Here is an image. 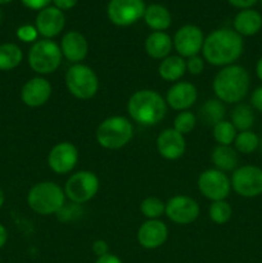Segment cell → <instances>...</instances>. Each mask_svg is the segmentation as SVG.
Masks as SVG:
<instances>
[{
    "label": "cell",
    "mask_w": 262,
    "mask_h": 263,
    "mask_svg": "<svg viewBox=\"0 0 262 263\" xmlns=\"http://www.w3.org/2000/svg\"><path fill=\"white\" fill-rule=\"evenodd\" d=\"M244 50L243 37L231 28H218L204 37L203 58L212 66L226 67L234 64Z\"/></svg>",
    "instance_id": "obj_1"
},
{
    "label": "cell",
    "mask_w": 262,
    "mask_h": 263,
    "mask_svg": "<svg viewBox=\"0 0 262 263\" xmlns=\"http://www.w3.org/2000/svg\"><path fill=\"white\" fill-rule=\"evenodd\" d=\"M212 86L218 100L226 104H239L248 94L251 76L243 66L230 64L216 73Z\"/></svg>",
    "instance_id": "obj_2"
},
{
    "label": "cell",
    "mask_w": 262,
    "mask_h": 263,
    "mask_svg": "<svg viewBox=\"0 0 262 263\" xmlns=\"http://www.w3.org/2000/svg\"><path fill=\"white\" fill-rule=\"evenodd\" d=\"M127 112L135 122L144 126H154L166 116L167 103L154 90H139L128 99Z\"/></svg>",
    "instance_id": "obj_3"
},
{
    "label": "cell",
    "mask_w": 262,
    "mask_h": 263,
    "mask_svg": "<svg viewBox=\"0 0 262 263\" xmlns=\"http://www.w3.org/2000/svg\"><path fill=\"white\" fill-rule=\"evenodd\" d=\"M64 190L53 181H43L33 185L27 195V203L31 210L41 216L58 213L64 207Z\"/></svg>",
    "instance_id": "obj_4"
},
{
    "label": "cell",
    "mask_w": 262,
    "mask_h": 263,
    "mask_svg": "<svg viewBox=\"0 0 262 263\" xmlns=\"http://www.w3.org/2000/svg\"><path fill=\"white\" fill-rule=\"evenodd\" d=\"M134 136L133 123L123 116L108 117L98 126L97 141L100 146L109 151L123 148Z\"/></svg>",
    "instance_id": "obj_5"
},
{
    "label": "cell",
    "mask_w": 262,
    "mask_h": 263,
    "mask_svg": "<svg viewBox=\"0 0 262 263\" xmlns=\"http://www.w3.org/2000/svg\"><path fill=\"white\" fill-rule=\"evenodd\" d=\"M61 46L53 40L44 39L33 43L28 51V64L31 69L39 74H49L55 72L62 63Z\"/></svg>",
    "instance_id": "obj_6"
},
{
    "label": "cell",
    "mask_w": 262,
    "mask_h": 263,
    "mask_svg": "<svg viewBox=\"0 0 262 263\" xmlns=\"http://www.w3.org/2000/svg\"><path fill=\"white\" fill-rule=\"evenodd\" d=\"M67 90L74 98L81 100L91 99L99 90V80L97 73L89 66L82 63L69 67L64 77Z\"/></svg>",
    "instance_id": "obj_7"
},
{
    "label": "cell",
    "mask_w": 262,
    "mask_h": 263,
    "mask_svg": "<svg viewBox=\"0 0 262 263\" xmlns=\"http://www.w3.org/2000/svg\"><path fill=\"white\" fill-rule=\"evenodd\" d=\"M99 179L94 172L79 171L71 175L64 186V194L73 204H84L97 195Z\"/></svg>",
    "instance_id": "obj_8"
},
{
    "label": "cell",
    "mask_w": 262,
    "mask_h": 263,
    "mask_svg": "<svg viewBox=\"0 0 262 263\" xmlns=\"http://www.w3.org/2000/svg\"><path fill=\"white\" fill-rule=\"evenodd\" d=\"M231 187L243 198H256L262 194V168L252 164L234 170Z\"/></svg>",
    "instance_id": "obj_9"
},
{
    "label": "cell",
    "mask_w": 262,
    "mask_h": 263,
    "mask_svg": "<svg viewBox=\"0 0 262 263\" xmlns=\"http://www.w3.org/2000/svg\"><path fill=\"white\" fill-rule=\"evenodd\" d=\"M145 8L144 0H109L107 15L113 25L127 27L144 17Z\"/></svg>",
    "instance_id": "obj_10"
},
{
    "label": "cell",
    "mask_w": 262,
    "mask_h": 263,
    "mask_svg": "<svg viewBox=\"0 0 262 263\" xmlns=\"http://www.w3.org/2000/svg\"><path fill=\"white\" fill-rule=\"evenodd\" d=\"M198 189L200 194L212 202L225 200L231 190V182L225 172L220 170H205L198 177Z\"/></svg>",
    "instance_id": "obj_11"
},
{
    "label": "cell",
    "mask_w": 262,
    "mask_h": 263,
    "mask_svg": "<svg viewBox=\"0 0 262 263\" xmlns=\"http://www.w3.org/2000/svg\"><path fill=\"white\" fill-rule=\"evenodd\" d=\"M199 204L197 200L186 195H175L166 203L164 213L177 225H189L199 216Z\"/></svg>",
    "instance_id": "obj_12"
},
{
    "label": "cell",
    "mask_w": 262,
    "mask_h": 263,
    "mask_svg": "<svg viewBox=\"0 0 262 263\" xmlns=\"http://www.w3.org/2000/svg\"><path fill=\"white\" fill-rule=\"evenodd\" d=\"M174 46L181 58H192L202 51L204 36L202 30L194 25H185L176 31Z\"/></svg>",
    "instance_id": "obj_13"
},
{
    "label": "cell",
    "mask_w": 262,
    "mask_h": 263,
    "mask_svg": "<svg viewBox=\"0 0 262 263\" xmlns=\"http://www.w3.org/2000/svg\"><path fill=\"white\" fill-rule=\"evenodd\" d=\"M79 161V152L72 143L62 141L51 148L48 156V164L55 174L66 175L76 167Z\"/></svg>",
    "instance_id": "obj_14"
},
{
    "label": "cell",
    "mask_w": 262,
    "mask_h": 263,
    "mask_svg": "<svg viewBox=\"0 0 262 263\" xmlns=\"http://www.w3.org/2000/svg\"><path fill=\"white\" fill-rule=\"evenodd\" d=\"M66 25V18L63 12L57 7H46L40 10L36 17L35 27L39 35L50 40L62 32Z\"/></svg>",
    "instance_id": "obj_15"
},
{
    "label": "cell",
    "mask_w": 262,
    "mask_h": 263,
    "mask_svg": "<svg viewBox=\"0 0 262 263\" xmlns=\"http://www.w3.org/2000/svg\"><path fill=\"white\" fill-rule=\"evenodd\" d=\"M169 236V229L163 221L148 220L139 228L138 243L145 249H157L163 246Z\"/></svg>",
    "instance_id": "obj_16"
},
{
    "label": "cell",
    "mask_w": 262,
    "mask_h": 263,
    "mask_svg": "<svg viewBox=\"0 0 262 263\" xmlns=\"http://www.w3.org/2000/svg\"><path fill=\"white\" fill-rule=\"evenodd\" d=\"M51 95V85L44 77H33L23 85L21 90V99L31 108L41 107Z\"/></svg>",
    "instance_id": "obj_17"
},
{
    "label": "cell",
    "mask_w": 262,
    "mask_h": 263,
    "mask_svg": "<svg viewBox=\"0 0 262 263\" xmlns=\"http://www.w3.org/2000/svg\"><path fill=\"white\" fill-rule=\"evenodd\" d=\"M198 99L197 87L190 82L179 81L172 85L166 95L167 105L175 110H188Z\"/></svg>",
    "instance_id": "obj_18"
},
{
    "label": "cell",
    "mask_w": 262,
    "mask_h": 263,
    "mask_svg": "<svg viewBox=\"0 0 262 263\" xmlns=\"http://www.w3.org/2000/svg\"><path fill=\"white\" fill-rule=\"evenodd\" d=\"M186 143L184 135L174 128H166L157 138V149L163 158L169 161L179 159L185 153Z\"/></svg>",
    "instance_id": "obj_19"
},
{
    "label": "cell",
    "mask_w": 262,
    "mask_h": 263,
    "mask_svg": "<svg viewBox=\"0 0 262 263\" xmlns=\"http://www.w3.org/2000/svg\"><path fill=\"white\" fill-rule=\"evenodd\" d=\"M62 55L71 63H81L87 55L89 44L86 37L79 31H69L62 37L61 41Z\"/></svg>",
    "instance_id": "obj_20"
},
{
    "label": "cell",
    "mask_w": 262,
    "mask_h": 263,
    "mask_svg": "<svg viewBox=\"0 0 262 263\" xmlns=\"http://www.w3.org/2000/svg\"><path fill=\"white\" fill-rule=\"evenodd\" d=\"M262 28V15L254 9H243L234 18V31L239 35L253 36Z\"/></svg>",
    "instance_id": "obj_21"
},
{
    "label": "cell",
    "mask_w": 262,
    "mask_h": 263,
    "mask_svg": "<svg viewBox=\"0 0 262 263\" xmlns=\"http://www.w3.org/2000/svg\"><path fill=\"white\" fill-rule=\"evenodd\" d=\"M174 41L164 31H153L145 40V51L151 58L164 59L170 55Z\"/></svg>",
    "instance_id": "obj_22"
},
{
    "label": "cell",
    "mask_w": 262,
    "mask_h": 263,
    "mask_svg": "<svg viewBox=\"0 0 262 263\" xmlns=\"http://www.w3.org/2000/svg\"><path fill=\"white\" fill-rule=\"evenodd\" d=\"M144 21L153 31H164L171 26L172 17L166 7L161 4H151L145 8Z\"/></svg>",
    "instance_id": "obj_23"
},
{
    "label": "cell",
    "mask_w": 262,
    "mask_h": 263,
    "mask_svg": "<svg viewBox=\"0 0 262 263\" xmlns=\"http://www.w3.org/2000/svg\"><path fill=\"white\" fill-rule=\"evenodd\" d=\"M186 72V62L180 55H169L162 59L158 66V73L164 81H179Z\"/></svg>",
    "instance_id": "obj_24"
},
{
    "label": "cell",
    "mask_w": 262,
    "mask_h": 263,
    "mask_svg": "<svg viewBox=\"0 0 262 263\" xmlns=\"http://www.w3.org/2000/svg\"><path fill=\"white\" fill-rule=\"evenodd\" d=\"M216 170L226 172L234 171L238 166V153L231 145H217L211 154Z\"/></svg>",
    "instance_id": "obj_25"
},
{
    "label": "cell",
    "mask_w": 262,
    "mask_h": 263,
    "mask_svg": "<svg viewBox=\"0 0 262 263\" xmlns=\"http://www.w3.org/2000/svg\"><path fill=\"white\" fill-rule=\"evenodd\" d=\"M230 122L236 131H248L254 125V110L252 105L239 103L234 107L230 115Z\"/></svg>",
    "instance_id": "obj_26"
},
{
    "label": "cell",
    "mask_w": 262,
    "mask_h": 263,
    "mask_svg": "<svg viewBox=\"0 0 262 263\" xmlns=\"http://www.w3.org/2000/svg\"><path fill=\"white\" fill-rule=\"evenodd\" d=\"M199 117L205 125L215 126L223 121L225 117V105L218 99H210L200 107Z\"/></svg>",
    "instance_id": "obj_27"
},
{
    "label": "cell",
    "mask_w": 262,
    "mask_h": 263,
    "mask_svg": "<svg viewBox=\"0 0 262 263\" xmlns=\"http://www.w3.org/2000/svg\"><path fill=\"white\" fill-rule=\"evenodd\" d=\"M23 53L18 45L5 43L0 45V71H10L21 64Z\"/></svg>",
    "instance_id": "obj_28"
},
{
    "label": "cell",
    "mask_w": 262,
    "mask_h": 263,
    "mask_svg": "<svg viewBox=\"0 0 262 263\" xmlns=\"http://www.w3.org/2000/svg\"><path fill=\"white\" fill-rule=\"evenodd\" d=\"M259 148V138L252 130L240 131L234 140V149L241 154H252Z\"/></svg>",
    "instance_id": "obj_29"
},
{
    "label": "cell",
    "mask_w": 262,
    "mask_h": 263,
    "mask_svg": "<svg viewBox=\"0 0 262 263\" xmlns=\"http://www.w3.org/2000/svg\"><path fill=\"white\" fill-rule=\"evenodd\" d=\"M236 128L230 121H221L213 126V138L218 145H231L236 138Z\"/></svg>",
    "instance_id": "obj_30"
},
{
    "label": "cell",
    "mask_w": 262,
    "mask_h": 263,
    "mask_svg": "<svg viewBox=\"0 0 262 263\" xmlns=\"http://www.w3.org/2000/svg\"><path fill=\"white\" fill-rule=\"evenodd\" d=\"M208 215H210L212 222L217 223V225H223L233 216V208L226 200H217V202H212V204L210 205Z\"/></svg>",
    "instance_id": "obj_31"
},
{
    "label": "cell",
    "mask_w": 262,
    "mask_h": 263,
    "mask_svg": "<svg viewBox=\"0 0 262 263\" xmlns=\"http://www.w3.org/2000/svg\"><path fill=\"white\" fill-rule=\"evenodd\" d=\"M166 204L159 198L148 197L141 202L140 211L148 220H158L164 213Z\"/></svg>",
    "instance_id": "obj_32"
},
{
    "label": "cell",
    "mask_w": 262,
    "mask_h": 263,
    "mask_svg": "<svg viewBox=\"0 0 262 263\" xmlns=\"http://www.w3.org/2000/svg\"><path fill=\"white\" fill-rule=\"evenodd\" d=\"M195 125H197V117L190 110H182L174 120V130H176L181 135L192 133Z\"/></svg>",
    "instance_id": "obj_33"
},
{
    "label": "cell",
    "mask_w": 262,
    "mask_h": 263,
    "mask_svg": "<svg viewBox=\"0 0 262 263\" xmlns=\"http://www.w3.org/2000/svg\"><path fill=\"white\" fill-rule=\"evenodd\" d=\"M38 30H36L35 26L31 25H23L21 27H18L17 30V37L20 39L23 43H36V39H38Z\"/></svg>",
    "instance_id": "obj_34"
},
{
    "label": "cell",
    "mask_w": 262,
    "mask_h": 263,
    "mask_svg": "<svg viewBox=\"0 0 262 263\" xmlns=\"http://www.w3.org/2000/svg\"><path fill=\"white\" fill-rule=\"evenodd\" d=\"M186 69L192 74H200L203 72V69H204V61H203V58H200L198 55L188 58Z\"/></svg>",
    "instance_id": "obj_35"
},
{
    "label": "cell",
    "mask_w": 262,
    "mask_h": 263,
    "mask_svg": "<svg viewBox=\"0 0 262 263\" xmlns=\"http://www.w3.org/2000/svg\"><path fill=\"white\" fill-rule=\"evenodd\" d=\"M50 2H53V0H21V3L26 8L32 10H43L44 8L49 7Z\"/></svg>",
    "instance_id": "obj_36"
},
{
    "label": "cell",
    "mask_w": 262,
    "mask_h": 263,
    "mask_svg": "<svg viewBox=\"0 0 262 263\" xmlns=\"http://www.w3.org/2000/svg\"><path fill=\"white\" fill-rule=\"evenodd\" d=\"M92 252H94V254L97 257H102V256H105V254L109 253V247H108L107 241L102 240V239H98V240H95L94 243H92Z\"/></svg>",
    "instance_id": "obj_37"
},
{
    "label": "cell",
    "mask_w": 262,
    "mask_h": 263,
    "mask_svg": "<svg viewBox=\"0 0 262 263\" xmlns=\"http://www.w3.org/2000/svg\"><path fill=\"white\" fill-rule=\"evenodd\" d=\"M251 104L252 108H254V109L262 113V86L257 87V89L252 92Z\"/></svg>",
    "instance_id": "obj_38"
},
{
    "label": "cell",
    "mask_w": 262,
    "mask_h": 263,
    "mask_svg": "<svg viewBox=\"0 0 262 263\" xmlns=\"http://www.w3.org/2000/svg\"><path fill=\"white\" fill-rule=\"evenodd\" d=\"M229 4L239 9H251L258 0H228Z\"/></svg>",
    "instance_id": "obj_39"
},
{
    "label": "cell",
    "mask_w": 262,
    "mask_h": 263,
    "mask_svg": "<svg viewBox=\"0 0 262 263\" xmlns=\"http://www.w3.org/2000/svg\"><path fill=\"white\" fill-rule=\"evenodd\" d=\"M53 3L54 7H57L58 9H61L63 12V10H69L76 7L79 0H53Z\"/></svg>",
    "instance_id": "obj_40"
},
{
    "label": "cell",
    "mask_w": 262,
    "mask_h": 263,
    "mask_svg": "<svg viewBox=\"0 0 262 263\" xmlns=\"http://www.w3.org/2000/svg\"><path fill=\"white\" fill-rule=\"evenodd\" d=\"M95 263H122V261H121L117 256H115V254L108 253L105 254V256L98 257Z\"/></svg>",
    "instance_id": "obj_41"
},
{
    "label": "cell",
    "mask_w": 262,
    "mask_h": 263,
    "mask_svg": "<svg viewBox=\"0 0 262 263\" xmlns=\"http://www.w3.org/2000/svg\"><path fill=\"white\" fill-rule=\"evenodd\" d=\"M7 240H8V231L7 229L0 223V249L5 246Z\"/></svg>",
    "instance_id": "obj_42"
},
{
    "label": "cell",
    "mask_w": 262,
    "mask_h": 263,
    "mask_svg": "<svg viewBox=\"0 0 262 263\" xmlns=\"http://www.w3.org/2000/svg\"><path fill=\"white\" fill-rule=\"evenodd\" d=\"M256 73L257 77L259 79V81H262V57L258 59V62H257L256 64Z\"/></svg>",
    "instance_id": "obj_43"
},
{
    "label": "cell",
    "mask_w": 262,
    "mask_h": 263,
    "mask_svg": "<svg viewBox=\"0 0 262 263\" xmlns=\"http://www.w3.org/2000/svg\"><path fill=\"white\" fill-rule=\"evenodd\" d=\"M5 202V195H4V192H3L2 189H0V208L3 207V204H4Z\"/></svg>",
    "instance_id": "obj_44"
},
{
    "label": "cell",
    "mask_w": 262,
    "mask_h": 263,
    "mask_svg": "<svg viewBox=\"0 0 262 263\" xmlns=\"http://www.w3.org/2000/svg\"><path fill=\"white\" fill-rule=\"evenodd\" d=\"M13 2V0H0V5H4V4H8V3Z\"/></svg>",
    "instance_id": "obj_45"
},
{
    "label": "cell",
    "mask_w": 262,
    "mask_h": 263,
    "mask_svg": "<svg viewBox=\"0 0 262 263\" xmlns=\"http://www.w3.org/2000/svg\"><path fill=\"white\" fill-rule=\"evenodd\" d=\"M2 21H3V12L2 9H0V23H2Z\"/></svg>",
    "instance_id": "obj_46"
},
{
    "label": "cell",
    "mask_w": 262,
    "mask_h": 263,
    "mask_svg": "<svg viewBox=\"0 0 262 263\" xmlns=\"http://www.w3.org/2000/svg\"><path fill=\"white\" fill-rule=\"evenodd\" d=\"M259 4H261V8H262V0H259Z\"/></svg>",
    "instance_id": "obj_47"
},
{
    "label": "cell",
    "mask_w": 262,
    "mask_h": 263,
    "mask_svg": "<svg viewBox=\"0 0 262 263\" xmlns=\"http://www.w3.org/2000/svg\"><path fill=\"white\" fill-rule=\"evenodd\" d=\"M0 263H2V259H0Z\"/></svg>",
    "instance_id": "obj_48"
}]
</instances>
